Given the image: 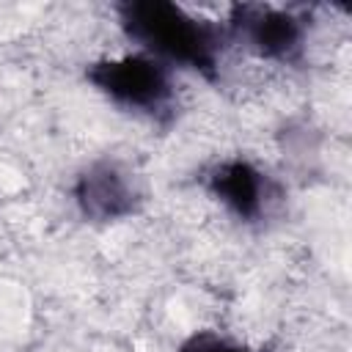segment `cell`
<instances>
[{
    "label": "cell",
    "instance_id": "obj_4",
    "mask_svg": "<svg viewBox=\"0 0 352 352\" xmlns=\"http://www.w3.org/2000/svg\"><path fill=\"white\" fill-rule=\"evenodd\" d=\"M214 192L220 195V201L234 209L239 217H256L264 209L267 201V184L264 176L248 165V162H228L223 168H217V173L212 176Z\"/></svg>",
    "mask_w": 352,
    "mask_h": 352
},
{
    "label": "cell",
    "instance_id": "obj_1",
    "mask_svg": "<svg viewBox=\"0 0 352 352\" xmlns=\"http://www.w3.org/2000/svg\"><path fill=\"white\" fill-rule=\"evenodd\" d=\"M126 38L170 69L190 66L206 72L217 63V33L209 19L170 3H135L121 8Z\"/></svg>",
    "mask_w": 352,
    "mask_h": 352
},
{
    "label": "cell",
    "instance_id": "obj_3",
    "mask_svg": "<svg viewBox=\"0 0 352 352\" xmlns=\"http://www.w3.org/2000/svg\"><path fill=\"white\" fill-rule=\"evenodd\" d=\"M135 195L138 190L129 173L121 170L116 162H102L88 168L80 176V187H77V201L82 212L96 220H113L132 212Z\"/></svg>",
    "mask_w": 352,
    "mask_h": 352
},
{
    "label": "cell",
    "instance_id": "obj_2",
    "mask_svg": "<svg viewBox=\"0 0 352 352\" xmlns=\"http://www.w3.org/2000/svg\"><path fill=\"white\" fill-rule=\"evenodd\" d=\"M88 80L116 104L140 113H154L173 96V69L140 50L94 63Z\"/></svg>",
    "mask_w": 352,
    "mask_h": 352
}]
</instances>
